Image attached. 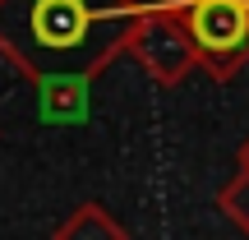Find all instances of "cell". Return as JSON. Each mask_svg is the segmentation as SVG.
<instances>
[{
	"label": "cell",
	"mask_w": 249,
	"mask_h": 240,
	"mask_svg": "<svg viewBox=\"0 0 249 240\" xmlns=\"http://www.w3.org/2000/svg\"><path fill=\"white\" fill-rule=\"evenodd\" d=\"M143 0H0V46L37 83H88L124 51Z\"/></svg>",
	"instance_id": "cell-1"
},
{
	"label": "cell",
	"mask_w": 249,
	"mask_h": 240,
	"mask_svg": "<svg viewBox=\"0 0 249 240\" xmlns=\"http://www.w3.org/2000/svg\"><path fill=\"white\" fill-rule=\"evenodd\" d=\"M124 51L139 60V70L161 88L185 83V74L198 65L194 42H189L180 0H143V9L129 18L124 33Z\"/></svg>",
	"instance_id": "cell-2"
},
{
	"label": "cell",
	"mask_w": 249,
	"mask_h": 240,
	"mask_svg": "<svg viewBox=\"0 0 249 240\" xmlns=\"http://www.w3.org/2000/svg\"><path fill=\"white\" fill-rule=\"evenodd\" d=\"M194 55L208 79L226 83L249 60V0H180Z\"/></svg>",
	"instance_id": "cell-3"
},
{
	"label": "cell",
	"mask_w": 249,
	"mask_h": 240,
	"mask_svg": "<svg viewBox=\"0 0 249 240\" xmlns=\"http://www.w3.org/2000/svg\"><path fill=\"white\" fill-rule=\"evenodd\" d=\"M55 240H129V231H124L102 203H79L55 226Z\"/></svg>",
	"instance_id": "cell-4"
}]
</instances>
